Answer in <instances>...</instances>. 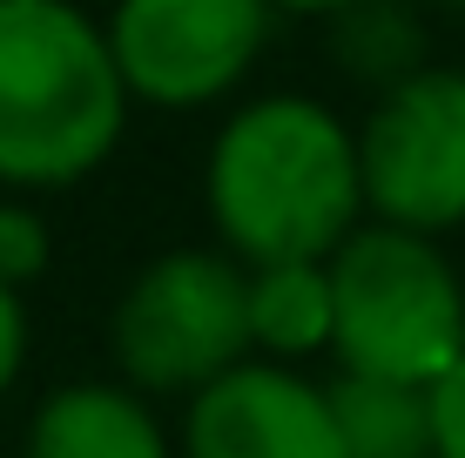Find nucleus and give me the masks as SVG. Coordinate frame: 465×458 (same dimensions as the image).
Here are the masks:
<instances>
[{
  "mask_svg": "<svg viewBox=\"0 0 465 458\" xmlns=\"http://www.w3.org/2000/svg\"><path fill=\"white\" fill-rule=\"evenodd\" d=\"M203 202L243 270L256 263H324L364 223L358 129L311 94L243 102L210 141Z\"/></svg>",
  "mask_w": 465,
  "mask_h": 458,
  "instance_id": "obj_1",
  "label": "nucleus"
},
{
  "mask_svg": "<svg viewBox=\"0 0 465 458\" xmlns=\"http://www.w3.org/2000/svg\"><path fill=\"white\" fill-rule=\"evenodd\" d=\"M331 418L344 458H431V391L391 377H331Z\"/></svg>",
  "mask_w": 465,
  "mask_h": 458,
  "instance_id": "obj_9",
  "label": "nucleus"
},
{
  "mask_svg": "<svg viewBox=\"0 0 465 458\" xmlns=\"http://www.w3.org/2000/svg\"><path fill=\"white\" fill-rule=\"evenodd\" d=\"M21 371H27V297L0 283V398L14 391Z\"/></svg>",
  "mask_w": 465,
  "mask_h": 458,
  "instance_id": "obj_14",
  "label": "nucleus"
},
{
  "mask_svg": "<svg viewBox=\"0 0 465 458\" xmlns=\"http://www.w3.org/2000/svg\"><path fill=\"white\" fill-rule=\"evenodd\" d=\"M47 263H54L47 223L27 210L21 196H7L0 202V283H7V290H27V283L47 277Z\"/></svg>",
  "mask_w": 465,
  "mask_h": 458,
  "instance_id": "obj_12",
  "label": "nucleus"
},
{
  "mask_svg": "<svg viewBox=\"0 0 465 458\" xmlns=\"http://www.w3.org/2000/svg\"><path fill=\"white\" fill-rule=\"evenodd\" d=\"M439 7H465V0H439Z\"/></svg>",
  "mask_w": 465,
  "mask_h": 458,
  "instance_id": "obj_16",
  "label": "nucleus"
},
{
  "mask_svg": "<svg viewBox=\"0 0 465 458\" xmlns=\"http://www.w3.org/2000/svg\"><path fill=\"white\" fill-rule=\"evenodd\" d=\"M431 458H465V357L431 385Z\"/></svg>",
  "mask_w": 465,
  "mask_h": 458,
  "instance_id": "obj_13",
  "label": "nucleus"
},
{
  "mask_svg": "<svg viewBox=\"0 0 465 458\" xmlns=\"http://www.w3.org/2000/svg\"><path fill=\"white\" fill-rule=\"evenodd\" d=\"M128 88L74 0H0V189H74L115 155Z\"/></svg>",
  "mask_w": 465,
  "mask_h": 458,
  "instance_id": "obj_2",
  "label": "nucleus"
},
{
  "mask_svg": "<svg viewBox=\"0 0 465 458\" xmlns=\"http://www.w3.org/2000/svg\"><path fill=\"white\" fill-rule=\"evenodd\" d=\"M277 14H317V21H331V14H344V7H358V0H270Z\"/></svg>",
  "mask_w": 465,
  "mask_h": 458,
  "instance_id": "obj_15",
  "label": "nucleus"
},
{
  "mask_svg": "<svg viewBox=\"0 0 465 458\" xmlns=\"http://www.w3.org/2000/svg\"><path fill=\"white\" fill-rule=\"evenodd\" d=\"M183 458H344L331 391L297 365L250 357L183 404Z\"/></svg>",
  "mask_w": 465,
  "mask_h": 458,
  "instance_id": "obj_7",
  "label": "nucleus"
},
{
  "mask_svg": "<svg viewBox=\"0 0 465 458\" xmlns=\"http://www.w3.org/2000/svg\"><path fill=\"white\" fill-rule=\"evenodd\" d=\"M250 344L270 365H303V357L331 351V270L324 263H256Z\"/></svg>",
  "mask_w": 465,
  "mask_h": 458,
  "instance_id": "obj_10",
  "label": "nucleus"
},
{
  "mask_svg": "<svg viewBox=\"0 0 465 458\" xmlns=\"http://www.w3.org/2000/svg\"><path fill=\"white\" fill-rule=\"evenodd\" d=\"M115 371L142 398H196L250 365V270L230 249H163L142 263L108 317Z\"/></svg>",
  "mask_w": 465,
  "mask_h": 458,
  "instance_id": "obj_4",
  "label": "nucleus"
},
{
  "mask_svg": "<svg viewBox=\"0 0 465 458\" xmlns=\"http://www.w3.org/2000/svg\"><path fill=\"white\" fill-rule=\"evenodd\" d=\"M21 458H175V445L142 391H128L122 377H82L41 398Z\"/></svg>",
  "mask_w": 465,
  "mask_h": 458,
  "instance_id": "obj_8",
  "label": "nucleus"
},
{
  "mask_svg": "<svg viewBox=\"0 0 465 458\" xmlns=\"http://www.w3.org/2000/svg\"><path fill=\"white\" fill-rule=\"evenodd\" d=\"M331 54L351 82L364 88H398L411 74H425V21L411 0H358V7L331 14Z\"/></svg>",
  "mask_w": 465,
  "mask_h": 458,
  "instance_id": "obj_11",
  "label": "nucleus"
},
{
  "mask_svg": "<svg viewBox=\"0 0 465 458\" xmlns=\"http://www.w3.org/2000/svg\"><path fill=\"white\" fill-rule=\"evenodd\" d=\"M324 270L338 371L431 391L465 357V283L439 236L358 223L324 257Z\"/></svg>",
  "mask_w": 465,
  "mask_h": 458,
  "instance_id": "obj_3",
  "label": "nucleus"
},
{
  "mask_svg": "<svg viewBox=\"0 0 465 458\" xmlns=\"http://www.w3.org/2000/svg\"><path fill=\"white\" fill-rule=\"evenodd\" d=\"M270 0H115L102 27L128 102L183 115L250 82L270 47Z\"/></svg>",
  "mask_w": 465,
  "mask_h": 458,
  "instance_id": "obj_6",
  "label": "nucleus"
},
{
  "mask_svg": "<svg viewBox=\"0 0 465 458\" xmlns=\"http://www.w3.org/2000/svg\"><path fill=\"white\" fill-rule=\"evenodd\" d=\"M364 216L411 236L465 223V68H425L384 88L358 122Z\"/></svg>",
  "mask_w": 465,
  "mask_h": 458,
  "instance_id": "obj_5",
  "label": "nucleus"
}]
</instances>
